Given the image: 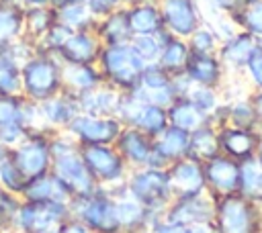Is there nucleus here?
<instances>
[{"instance_id": "obj_1", "label": "nucleus", "mask_w": 262, "mask_h": 233, "mask_svg": "<svg viewBox=\"0 0 262 233\" xmlns=\"http://www.w3.org/2000/svg\"><path fill=\"white\" fill-rule=\"evenodd\" d=\"M63 63L55 53L37 51L20 65V96L41 102L63 90Z\"/></svg>"}, {"instance_id": "obj_2", "label": "nucleus", "mask_w": 262, "mask_h": 233, "mask_svg": "<svg viewBox=\"0 0 262 233\" xmlns=\"http://www.w3.org/2000/svg\"><path fill=\"white\" fill-rule=\"evenodd\" d=\"M104 84L113 86L119 92H131L139 78L143 67L147 65L131 43H117V45H102L98 61H96Z\"/></svg>"}, {"instance_id": "obj_3", "label": "nucleus", "mask_w": 262, "mask_h": 233, "mask_svg": "<svg viewBox=\"0 0 262 233\" xmlns=\"http://www.w3.org/2000/svg\"><path fill=\"white\" fill-rule=\"evenodd\" d=\"M213 227L217 233H262V206L237 192L215 198Z\"/></svg>"}, {"instance_id": "obj_4", "label": "nucleus", "mask_w": 262, "mask_h": 233, "mask_svg": "<svg viewBox=\"0 0 262 233\" xmlns=\"http://www.w3.org/2000/svg\"><path fill=\"white\" fill-rule=\"evenodd\" d=\"M129 192L154 215L164 217V211L174 198L166 168H133L125 180Z\"/></svg>"}, {"instance_id": "obj_5", "label": "nucleus", "mask_w": 262, "mask_h": 233, "mask_svg": "<svg viewBox=\"0 0 262 233\" xmlns=\"http://www.w3.org/2000/svg\"><path fill=\"white\" fill-rule=\"evenodd\" d=\"M70 215L80 219L92 233L121 231L117 217V202L106 188H96L90 194L74 196L70 202Z\"/></svg>"}, {"instance_id": "obj_6", "label": "nucleus", "mask_w": 262, "mask_h": 233, "mask_svg": "<svg viewBox=\"0 0 262 233\" xmlns=\"http://www.w3.org/2000/svg\"><path fill=\"white\" fill-rule=\"evenodd\" d=\"M70 217V204L53 200H27L20 198L12 231L14 233H47L57 231Z\"/></svg>"}, {"instance_id": "obj_7", "label": "nucleus", "mask_w": 262, "mask_h": 233, "mask_svg": "<svg viewBox=\"0 0 262 233\" xmlns=\"http://www.w3.org/2000/svg\"><path fill=\"white\" fill-rule=\"evenodd\" d=\"M80 155L98 188H115L123 184L131 172L115 145H80Z\"/></svg>"}, {"instance_id": "obj_8", "label": "nucleus", "mask_w": 262, "mask_h": 233, "mask_svg": "<svg viewBox=\"0 0 262 233\" xmlns=\"http://www.w3.org/2000/svg\"><path fill=\"white\" fill-rule=\"evenodd\" d=\"M115 116L123 127L139 129L141 133L156 137L168 127V112L162 106L141 102L133 92H121Z\"/></svg>"}, {"instance_id": "obj_9", "label": "nucleus", "mask_w": 262, "mask_h": 233, "mask_svg": "<svg viewBox=\"0 0 262 233\" xmlns=\"http://www.w3.org/2000/svg\"><path fill=\"white\" fill-rule=\"evenodd\" d=\"M51 131H33L16 147L10 149V159L29 180L51 170V151H49Z\"/></svg>"}, {"instance_id": "obj_10", "label": "nucleus", "mask_w": 262, "mask_h": 233, "mask_svg": "<svg viewBox=\"0 0 262 233\" xmlns=\"http://www.w3.org/2000/svg\"><path fill=\"white\" fill-rule=\"evenodd\" d=\"M121 129L123 125L117 116H94L78 112L66 131L76 139L78 145H115Z\"/></svg>"}, {"instance_id": "obj_11", "label": "nucleus", "mask_w": 262, "mask_h": 233, "mask_svg": "<svg viewBox=\"0 0 262 233\" xmlns=\"http://www.w3.org/2000/svg\"><path fill=\"white\" fill-rule=\"evenodd\" d=\"M115 149L121 153V157L127 161L131 170L133 168H166L156 155L154 137L141 133L139 129L123 127L115 141Z\"/></svg>"}, {"instance_id": "obj_12", "label": "nucleus", "mask_w": 262, "mask_h": 233, "mask_svg": "<svg viewBox=\"0 0 262 233\" xmlns=\"http://www.w3.org/2000/svg\"><path fill=\"white\" fill-rule=\"evenodd\" d=\"M162 12L164 29L180 39H188L201 25L203 14L199 0H156Z\"/></svg>"}, {"instance_id": "obj_13", "label": "nucleus", "mask_w": 262, "mask_h": 233, "mask_svg": "<svg viewBox=\"0 0 262 233\" xmlns=\"http://www.w3.org/2000/svg\"><path fill=\"white\" fill-rule=\"evenodd\" d=\"M117 202L119 227L125 233H147V229L160 219V215L149 213L127 188V184H119L108 190Z\"/></svg>"}, {"instance_id": "obj_14", "label": "nucleus", "mask_w": 262, "mask_h": 233, "mask_svg": "<svg viewBox=\"0 0 262 233\" xmlns=\"http://www.w3.org/2000/svg\"><path fill=\"white\" fill-rule=\"evenodd\" d=\"M215 213V198H211L207 192L192 194V196H174L168 208L164 211V219L178 223L182 227L213 223Z\"/></svg>"}, {"instance_id": "obj_15", "label": "nucleus", "mask_w": 262, "mask_h": 233, "mask_svg": "<svg viewBox=\"0 0 262 233\" xmlns=\"http://www.w3.org/2000/svg\"><path fill=\"white\" fill-rule=\"evenodd\" d=\"M203 172H205L207 194L211 198H221V196L237 192L239 161H235L223 153H217L215 157H211L203 164Z\"/></svg>"}, {"instance_id": "obj_16", "label": "nucleus", "mask_w": 262, "mask_h": 233, "mask_svg": "<svg viewBox=\"0 0 262 233\" xmlns=\"http://www.w3.org/2000/svg\"><path fill=\"white\" fill-rule=\"evenodd\" d=\"M51 172L70 188L74 196H84L98 188L80 155V149L68 155H61V157H55L51 161Z\"/></svg>"}, {"instance_id": "obj_17", "label": "nucleus", "mask_w": 262, "mask_h": 233, "mask_svg": "<svg viewBox=\"0 0 262 233\" xmlns=\"http://www.w3.org/2000/svg\"><path fill=\"white\" fill-rule=\"evenodd\" d=\"M166 170H168V178H170L174 196H192V194L207 192L205 172H203L201 161L186 155V157L172 161Z\"/></svg>"}, {"instance_id": "obj_18", "label": "nucleus", "mask_w": 262, "mask_h": 233, "mask_svg": "<svg viewBox=\"0 0 262 233\" xmlns=\"http://www.w3.org/2000/svg\"><path fill=\"white\" fill-rule=\"evenodd\" d=\"M184 74L194 86H209V88H219V90L227 80V69L221 63L217 53H192L190 51Z\"/></svg>"}, {"instance_id": "obj_19", "label": "nucleus", "mask_w": 262, "mask_h": 233, "mask_svg": "<svg viewBox=\"0 0 262 233\" xmlns=\"http://www.w3.org/2000/svg\"><path fill=\"white\" fill-rule=\"evenodd\" d=\"M100 49H102V43H100L98 35L94 33V29H84V31H74L55 55L61 59V63H92V65H96Z\"/></svg>"}, {"instance_id": "obj_20", "label": "nucleus", "mask_w": 262, "mask_h": 233, "mask_svg": "<svg viewBox=\"0 0 262 233\" xmlns=\"http://www.w3.org/2000/svg\"><path fill=\"white\" fill-rule=\"evenodd\" d=\"M219 131V151L235 161H244L256 155L260 131L256 129H242L233 125H223Z\"/></svg>"}, {"instance_id": "obj_21", "label": "nucleus", "mask_w": 262, "mask_h": 233, "mask_svg": "<svg viewBox=\"0 0 262 233\" xmlns=\"http://www.w3.org/2000/svg\"><path fill=\"white\" fill-rule=\"evenodd\" d=\"M258 39L246 31H237L235 35H231L229 39L219 43L217 55L221 59V63L227 69V76H242L250 55L256 49Z\"/></svg>"}, {"instance_id": "obj_22", "label": "nucleus", "mask_w": 262, "mask_h": 233, "mask_svg": "<svg viewBox=\"0 0 262 233\" xmlns=\"http://www.w3.org/2000/svg\"><path fill=\"white\" fill-rule=\"evenodd\" d=\"M39 108H41V116L47 131H66L68 125L80 112V102H78V96L61 90L59 94L41 100Z\"/></svg>"}, {"instance_id": "obj_23", "label": "nucleus", "mask_w": 262, "mask_h": 233, "mask_svg": "<svg viewBox=\"0 0 262 233\" xmlns=\"http://www.w3.org/2000/svg\"><path fill=\"white\" fill-rule=\"evenodd\" d=\"M20 198H27V200H53V202H63V204H70L74 194L70 192V188L49 170L33 180L27 182Z\"/></svg>"}, {"instance_id": "obj_24", "label": "nucleus", "mask_w": 262, "mask_h": 233, "mask_svg": "<svg viewBox=\"0 0 262 233\" xmlns=\"http://www.w3.org/2000/svg\"><path fill=\"white\" fill-rule=\"evenodd\" d=\"M125 8L133 35H158L164 31L162 12L156 0H135Z\"/></svg>"}, {"instance_id": "obj_25", "label": "nucleus", "mask_w": 262, "mask_h": 233, "mask_svg": "<svg viewBox=\"0 0 262 233\" xmlns=\"http://www.w3.org/2000/svg\"><path fill=\"white\" fill-rule=\"evenodd\" d=\"M61 80H63V90L74 96H82L104 84L98 65L92 63H63Z\"/></svg>"}, {"instance_id": "obj_26", "label": "nucleus", "mask_w": 262, "mask_h": 233, "mask_svg": "<svg viewBox=\"0 0 262 233\" xmlns=\"http://www.w3.org/2000/svg\"><path fill=\"white\" fill-rule=\"evenodd\" d=\"M154 149L160 161L168 168L172 161L188 155V133L168 125L160 135L154 137Z\"/></svg>"}, {"instance_id": "obj_27", "label": "nucleus", "mask_w": 262, "mask_h": 233, "mask_svg": "<svg viewBox=\"0 0 262 233\" xmlns=\"http://www.w3.org/2000/svg\"><path fill=\"white\" fill-rule=\"evenodd\" d=\"M119 98H121L119 90H115L108 84H100L98 88L78 96L80 112L94 114V116H115Z\"/></svg>"}, {"instance_id": "obj_28", "label": "nucleus", "mask_w": 262, "mask_h": 233, "mask_svg": "<svg viewBox=\"0 0 262 233\" xmlns=\"http://www.w3.org/2000/svg\"><path fill=\"white\" fill-rule=\"evenodd\" d=\"M94 33L98 35L102 45H117V43H129L133 33L127 18V8H117L115 12L102 16L94 25Z\"/></svg>"}, {"instance_id": "obj_29", "label": "nucleus", "mask_w": 262, "mask_h": 233, "mask_svg": "<svg viewBox=\"0 0 262 233\" xmlns=\"http://www.w3.org/2000/svg\"><path fill=\"white\" fill-rule=\"evenodd\" d=\"M25 35V8L16 0H0V49Z\"/></svg>"}, {"instance_id": "obj_30", "label": "nucleus", "mask_w": 262, "mask_h": 233, "mask_svg": "<svg viewBox=\"0 0 262 233\" xmlns=\"http://www.w3.org/2000/svg\"><path fill=\"white\" fill-rule=\"evenodd\" d=\"M166 112H168V125L178 127V129H182L186 133H190V131H194V129L211 123L209 116L203 110H199L186 96H178L166 108Z\"/></svg>"}, {"instance_id": "obj_31", "label": "nucleus", "mask_w": 262, "mask_h": 233, "mask_svg": "<svg viewBox=\"0 0 262 233\" xmlns=\"http://www.w3.org/2000/svg\"><path fill=\"white\" fill-rule=\"evenodd\" d=\"M219 151V131L213 123H207L188 133V157L205 164Z\"/></svg>"}, {"instance_id": "obj_32", "label": "nucleus", "mask_w": 262, "mask_h": 233, "mask_svg": "<svg viewBox=\"0 0 262 233\" xmlns=\"http://www.w3.org/2000/svg\"><path fill=\"white\" fill-rule=\"evenodd\" d=\"M237 194H242L250 202L262 206V164L256 157L239 161Z\"/></svg>"}, {"instance_id": "obj_33", "label": "nucleus", "mask_w": 262, "mask_h": 233, "mask_svg": "<svg viewBox=\"0 0 262 233\" xmlns=\"http://www.w3.org/2000/svg\"><path fill=\"white\" fill-rule=\"evenodd\" d=\"M188 57H190V47H188L186 39L170 35L162 45V53L158 57V65L164 72H168L170 76H176V74L184 72Z\"/></svg>"}, {"instance_id": "obj_34", "label": "nucleus", "mask_w": 262, "mask_h": 233, "mask_svg": "<svg viewBox=\"0 0 262 233\" xmlns=\"http://www.w3.org/2000/svg\"><path fill=\"white\" fill-rule=\"evenodd\" d=\"M57 22L55 8L43 6V8H25V35L29 41L37 45V41Z\"/></svg>"}, {"instance_id": "obj_35", "label": "nucleus", "mask_w": 262, "mask_h": 233, "mask_svg": "<svg viewBox=\"0 0 262 233\" xmlns=\"http://www.w3.org/2000/svg\"><path fill=\"white\" fill-rule=\"evenodd\" d=\"M227 125L242 127V129H258V114L250 100V96L235 98L227 102Z\"/></svg>"}, {"instance_id": "obj_36", "label": "nucleus", "mask_w": 262, "mask_h": 233, "mask_svg": "<svg viewBox=\"0 0 262 233\" xmlns=\"http://www.w3.org/2000/svg\"><path fill=\"white\" fill-rule=\"evenodd\" d=\"M0 94H20V63L8 47L0 49Z\"/></svg>"}, {"instance_id": "obj_37", "label": "nucleus", "mask_w": 262, "mask_h": 233, "mask_svg": "<svg viewBox=\"0 0 262 233\" xmlns=\"http://www.w3.org/2000/svg\"><path fill=\"white\" fill-rule=\"evenodd\" d=\"M55 16H57V22L66 25L68 29L72 31H84V29H94L96 25V18L90 14L86 2L82 4H72V6H63V8H57L55 10Z\"/></svg>"}, {"instance_id": "obj_38", "label": "nucleus", "mask_w": 262, "mask_h": 233, "mask_svg": "<svg viewBox=\"0 0 262 233\" xmlns=\"http://www.w3.org/2000/svg\"><path fill=\"white\" fill-rule=\"evenodd\" d=\"M168 37H170V33L164 29L158 35H133L129 43L133 45V49L137 51V55L145 63H158V57L162 53V45Z\"/></svg>"}, {"instance_id": "obj_39", "label": "nucleus", "mask_w": 262, "mask_h": 233, "mask_svg": "<svg viewBox=\"0 0 262 233\" xmlns=\"http://www.w3.org/2000/svg\"><path fill=\"white\" fill-rule=\"evenodd\" d=\"M231 18L235 20L239 31H246L256 39H262V0H248L246 6Z\"/></svg>"}, {"instance_id": "obj_40", "label": "nucleus", "mask_w": 262, "mask_h": 233, "mask_svg": "<svg viewBox=\"0 0 262 233\" xmlns=\"http://www.w3.org/2000/svg\"><path fill=\"white\" fill-rule=\"evenodd\" d=\"M186 98H188L199 110H203V112L209 116V121H211L213 112L223 104L221 90H219V88H209V86H194V84H192V88L188 90Z\"/></svg>"}, {"instance_id": "obj_41", "label": "nucleus", "mask_w": 262, "mask_h": 233, "mask_svg": "<svg viewBox=\"0 0 262 233\" xmlns=\"http://www.w3.org/2000/svg\"><path fill=\"white\" fill-rule=\"evenodd\" d=\"M188 47L192 53H217L219 49V37L215 35V31L209 27V25H201L188 39H186Z\"/></svg>"}, {"instance_id": "obj_42", "label": "nucleus", "mask_w": 262, "mask_h": 233, "mask_svg": "<svg viewBox=\"0 0 262 233\" xmlns=\"http://www.w3.org/2000/svg\"><path fill=\"white\" fill-rule=\"evenodd\" d=\"M18 204H20V196L0 186V233L12 231Z\"/></svg>"}, {"instance_id": "obj_43", "label": "nucleus", "mask_w": 262, "mask_h": 233, "mask_svg": "<svg viewBox=\"0 0 262 233\" xmlns=\"http://www.w3.org/2000/svg\"><path fill=\"white\" fill-rule=\"evenodd\" d=\"M0 186L14 192V194H23L25 186H27V178L23 176V172L14 166V161L10 159V155L0 164Z\"/></svg>"}, {"instance_id": "obj_44", "label": "nucleus", "mask_w": 262, "mask_h": 233, "mask_svg": "<svg viewBox=\"0 0 262 233\" xmlns=\"http://www.w3.org/2000/svg\"><path fill=\"white\" fill-rule=\"evenodd\" d=\"M72 33H74V31L68 29L66 25L55 22V25L37 41V51H43V53H57Z\"/></svg>"}, {"instance_id": "obj_45", "label": "nucleus", "mask_w": 262, "mask_h": 233, "mask_svg": "<svg viewBox=\"0 0 262 233\" xmlns=\"http://www.w3.org/2000/svg\"><path fill=\"white\" fill-rule=\"evenodd\" d=\"M242 78L246 80V84L250 86L252 92L262 90V39H258L256 49L250 55V59L242 72Z\"/></svg>"}, {"instance_id": "obj_46", "label": "nucleus", "mask_w": 262, "mask_h": 233, "mask_svg": "<svg viewBox=\"0 0 262 233\" xmlns=\"http://www.w3.org/2000/svg\"><path fill=\"white\" fill-rule=\"evenodd\" d=\"M20 94H0V129L20 123Z\"/></svg>"}, {"instance_id": "obj_47", "label": "nucleus", "mask_w": 262, "mask_h": 233, "mask_svg": "<svg viewBox=\"0 0 262 233\" xmlns=\"http://www.w3.org/2000/svg\"><path fill=\"white\" fill-rule=\"evenodd\" d=\"M20 125L29 133H33V131H47L45 123H43V116H41L39 102L29 100V98L23 96V102H20Z\"/></svg>"}, {"instance_id": "obj_48", "label": "nucleus", "mask_w": 262, "mask_h": 233, "mask_svg": "<svg viewBox=\"0 0 262 233\" xmlns=\"http://www.w3.org/2000/svg\"><path fill=\"white\" fill-rule=\"evenodd\" d=\"M250 86L246 84V80L242 76H227L225 84L221 86V96L225 102L229 100H235V98H244V96H250Z\"/></svg>"}, {"instance_id": "obj_49", "label": "nucleus", "mask_w": 262, "mask_h": 233, "mask_svg": "<svg viewBox=\"0 0 262 233\" xmlns=\"http://www.w3.org/2000/svg\"><path fill=\"white\" fill-rule=\"evenodd\" d=\"M27 135H29V131H27L20 123L8 125V127H2V129H0V143H2L4 147L12 149V147H16Z\"/></svg>"}, {"instance_id": "obj_50", "label": "nucleus", "mask_w": 262, "mask_h": 233, "mask_svg": "<svg viewBox=\"0 0 262 233\" xmlns=\"http://www.w3.org/2000/svg\"><path fill=\"white\" fill-rule=\"evenodd\" d=\"M86 6H88L90 14L96 20L106 16V14H111V12H115L117 8H125V6H121L119 0H86Z\"/></svg>"}, {"instance_id": "obj_51", "label": "nucleus", "mask_w": 262, "mask_h": 233, "mask_svg": "<svg viewBox=\"0 0 262 233\" xmlns=\"http://www.w3.org/2000/svg\"><path fill=\"white\" fill-rule=\"evenodd\" d=\"M188 231V227H182V225H178V223H172V221H168V219H164V217H160L149 229H147V233H186Z\"/></svg>"}, {"instance_id": "obj_52", "label": "nucleus", "mask_w": 262, "mask_h": 233, "mask_svg": "<svg viewBox=\"0 0 262 233\" xmlns=\"http://www.w3.org/2000/svg\"><path fill=\"white\" fill-rule=\"evenodd\" d=\"M219 12H223V14H229V16H235L244 6H246V2L248 0H209Z\"/></svg>"}, {"instance_id": "obj_53", "label": "nucleus", "mask_w": 262, "mask_h": 233, "mask_svg": "<svg viewBox=\"0 0 262 233\" xmlns=\"http://www.w3.org/2000/svg\"><path fill=\"white\" fill-rule=\"evenodd\" d=\"M57 233H92L80 219H76V217H68L61 225H59V229H57Z\"/></svg>"}, {"instance_id": "obj_54", "label": "nucleus", "mask_w": 262, "mask_h": 233, "mask_svg": "<svg viewBox=\"0 0 262 233\" xmlns=\"http://www.w3.org/2000/svg\"><path fill=\"white\" fill-rule=\"evenodd\" d=\"M250 100L256 108V114H258V129L262 131V90H256V92H250Z\"/></svg>"}, {"instance_id": "obj_55", "label": "nucleus", "mask_w": 262, "mask_h": 233, "mask_svg": "<svg viewBox=\"0 0 262 233\" xmlns=\"http://www.w3.org/2000/svg\"><path fill=\"white\" fill-rule=\"evenodd\" d=\"M18 4L23 8H43V6H51V0H18Z\"/></svg>"}, {"instance_id": "obj_56", "label": "nucleus", "mask_w": 262, "mask_h": 233, "mask_svg": "<svg viewBox=\"0 0 262 233\" xmlns=\"http://www.w3.org/2000/svg\"><path fill=\"white\" fill-rule=\"evenodd\" d=\"M186 233H217V231H215L213 223H203V225H192V227H188Z\"/></svg>"}, {"instance_id": "obj_57", "label": "nucleus", "mask_w": 262, "mask_h": 233, "mask_svg": "<svg viewBox=\"0 0 262 233\" xmlns=\"http://www.w3.org/2000/svg\"><path fill=\"white\" fill-rule=\"evenodd\" d=\"M86 0H51V8H63V6H72V4H82Z\"/></svg>"}, {"instance_id": "obj_58", "label": "nucleus", "mask_w": 262, "mask_h": 233, "mask_svg": "<svg viewBox=\"0 0 262 233\" xmlns=\"http://www.w3.org/2000/svg\"><path fill=\"white\" fill-rule=\"evenodd\" d=\"M254 157L262 164V131H260V139H258V147H256V155Z\"/></svg>"}, {"instance_id": "obj_59", "label": "nucleus", "mask_w": 262, "mask_h": 233, "mask_svg": "<svg viewBox=\"0 0 262 233\" xmlns=\"http://www.w3.org/2000/svg\"><path fill=\"white\" fill-rule=\"evenodd\" d=\"M8 155H10V149H8V147H4V145L0 143V164H2V161H4Z\"/></svg>"}, {"instance_id": "obj_60", "label": "nucleus", "mask_w": 262, "mask_h": 233, "mask_svg": "<svg viewBox=\"0 0 262 233\" xmlns=\"http://www.w3.org/2000/svg\"><path fill=\"white\" fill-rule=\"evenodd\" d=\"M121 2V6H129V4H133L135 0H119Z\"/></svg>"}, {"instance_id": "obj_61", "label": "nucleus", "mask_w": 262, "mask_h": 233, "mask_svg": "<svg viewBox=\"0 0 262 233\" xmlns=\"http://www.w3.org/2000/svg\"><path fill=\"white\" fill-rule=\"evenodd\" d=\"M115 233H125V231H115Z\"/></svg>"}, {"instance_id": "obj_62", "label": "nucleus", "mask_w": 262, "mask_h": 233, "mask_svg": "<svg viewBox=\"0 0 262 233\" xmlns=\"http://www.w3.org/2000/svg\"><path fill=\"white\" fill-rule=\"evenodd\" d=\"M47 233H57V231H47Z\"/></svg>"}, {"instance_id": "obj_63", "label": "nucleus", "mask_w": 262, "mask_h": 233, "mask_svg": "<svg viewBox=\"0 0 262 233\" xmlns=\"http://www.w3.org/2000/svg\"><path fill=\"white\" fill-rule=\"evenodd\" d=\"M16 2H18V0H16Z\"/></svg>"}]
</instances>
